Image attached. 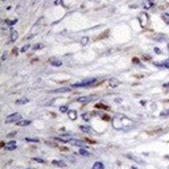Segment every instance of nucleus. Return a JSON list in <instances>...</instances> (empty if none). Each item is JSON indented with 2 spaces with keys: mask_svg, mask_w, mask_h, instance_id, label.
Listing matches in <instances>:
<instances>
[{
  "mask_svg": "<svg viewBox=\"0 0 169 169\" xmlns=\"http://www.w3.org/2000/svg\"><path fill=\"white\" fill-rule=\"evenodd\" d=\"M95 83H97V79L95 78H87V79H85V81L73 85L72 87H90V86H94Z\"/></svg>",
  "mask_w": 169,
  "mask_h": 169,
  "instance_id": "1",
  "label": "nucleus"
},
{
  "mask_svg": "<svg viewBox=\"0 0 169 169\" xmlns=\"http://www.w3.org/2000/svg\"><path fill=\"white\" fill-rule=\"evenodd\" d=\"M21 119V114L19 112H15L12 114V115H10L7 119H5V123H13V122H19Z\"/></svg>",
  "mask_w": 169,
  "mask_h": 169,
  "instance_id": "2",
  "label": "nucleus"
},
{
  "mask_svg": "<svg viewBox=\"0 0 169 169\" xmlns=\"http://www.w3.org/2000/svg\"><path fill=\"white\" fill-rule=\"evenodd\" d=\"M137 17H139V20H140V25L144 28V27L147 25V21H148V19H149L148 15H147L145 12H141V13H139V16Z\"/></svg>",
  "mask_w": 169,
  "mask_h": 169,
  "instance_id": "3",
  "label": "nucleus"
},
{
  "mask_svg": "<svg viewBox=\"0 0 169 169\" xmlns=\"http://www.w3.org/2000/svg\"><path fill=\"white\" fill-rule=\"evenodd\" d=\"M70 144H73V145H75V147H81V148H87V145L85 144V141H81V140L73 139V140H70Z\"/></svg>",
  "mask_w": 169,
  "mask_h": 169,
  "instance_id": "4",
  "label": "nucleus"
},
{
  "mask_svg": "<svg viewBox=\"0 0 169 169\" xmlns=\"http://www.w3.org/2000/svg\"><path fill=\"white\" fill-rule=\"evenodd\" d=\"M97 97H81V98H78V102H81V103H87V102H91V100H94Z\"/></svg>",
  "mask_w": 169,
  "mask_h": 169,
  "instance_id": "5",
  "label": "nucleus"
},
{
  "mask_svg": "<svg viewBox=\"0 0 169 169\" xmlns=\"http://www.w3.org/2000/svg\"><path fill=\"white\" fill-rule=\"evenodd\" d=\"M17 38H19V33H17V30L11 29V40H10V41L11 42H15Z\"/></svg>",
  "mask_w": 169,
  "mask_h": 169,
  "instance_id": "6",
  "label": "nucleus"
},
{
  "mask_svg": "<svg viewBox=\"0 0 169 169\" xmlns=\"http://www.w3.org/2000/svg\"><path fill=\"white\" fill-rule=\"evenodd\" d=\"M49 62H50V65H53V66H61L62 65V62H61L60 60H57V58H50Z\"/></svg>",
  "mask_w": 169,
  "mask_h": 169,
  "instance_id": "7",
  "label": "nucleus"
},
{
  "mask_svg": "<svg viewBox=\"0 0 169 169\" xmlns=\"http://www.w3.org/2000/svg\"><path fill=\"white\" fill-rule=\"evenodd\" d=\"M108 83H110V86H111V87H118L120 82H119L116 78H111V79H110V82H108Z\"/></svg>",
  "mask_w": 169,
  "mask_h": 169,
  "instance_id": "8",
  "label": "nucleus"
},
{
  "mask_svg": "<svg viewBox=\"0 0 169 169\" xmlns=\"http://www.w3.org/2000/svg\"><path fill=\"white\" fill-rule=\"evenodd\" d=\"M152 5H153V1H152V0H144V1H143V7L145 8V10L151 8Z\"/></svg>",
  "mask_w": 169,
  "mask_h": 169,
  "instance_id": "9",
  "label": "nucleus"
},
{
  "mask_svg": "<svg viewBox=\"0 0 169 169\" xmlns=\"http://www.w3.org/2000/svg\"><path fill=\"white\" fill-rule=\"evenodd\" d=\"M67 115H69V118L72 119V120H75L77 119V111L75 110H70V111L67 112Z\"/></svg>",
  "mask_w": 169,
  "mask_h": 169,
  "instance_id": "10",
  "label": "nucleus"
},
{
  "mask_svg": "<svg viewBox=\"0 0 169 169\" xmlns=\"http://www.w3.org/2000/svg\"><path fill=\"white\" fill-rule=\"evenodd\" d=\"M5 148H7L8 151H13V149H16V143H15V141H11V143H8L7 145H5Z\"/></svg>",
  "mask_w": 169,
  "mask_h": 169,
  "instance_id": "11",
  "label": "nucleus"
},
{
  "mask_svg": "<svg viewBox=\"0 0 169 169\" xmlns=\"http://www.w3.org/2000/svg\"><path fill=\"white\" fill-rule=\"evenodd\" d=\"M79 130H81L82 132H86V134L91 132V128L89 127V125H79Z\"/></svg>",
  "mask_w": 169,
  "mask_h": 169,
  "instance_id": "12",
  "label": "nucleus"
},
{
  "mask_svg": "<svg viewBox=\"0 0 169 169\" xmlns=\"http://www.w3.org/2000/svg\"><path fill=\"white\" fill-rule=\"evenodd\" d=\"M161 19H162V21H164L165 24H168V25H169V13H162Z\"/></svg>",
  "mask_w": 169,
  "mask_h": 169,
  "instance_id": "13",
  "label": "nucleus"
},
{
  "mask_svg": "<svg viewBox=\"0 0 169 169\" xmlns=\"http://www.w3.org/2000/svg\"><path fill=\"white\" fill-rule=\"evenodd\" d=\"M67 91H70V87H61V89H57V90H54V93H67Z\"/></svg>",
  "mask_w": 169,
  "mask_h": 169,
  "instance_id": "14",
  "label": "nucleus"
},
{
  "mask_svg": "<svg viewBox=\"0 0 169 169\" xmlns=\"http://www.w3.org/2000/svg\"><path fill=\"white\" fill-rule=\"evenodd\" d=\"M93 169H104V167H103V164L102 162H95V164L93 165Z\"/></svg>",
  "mask_w": 169,
  "mask_h": 169,
  "instance_id": "15",
  "label": "nucleus"
},
{
  "mask_svg": "<svg viewBox=\"0 0 169 169\" xmlns=\"http://www.w3.org/2000/svg\"><path fill=\"white\" fill-rule=\"evenodd\" d=\"M79 155H82V156H87V157H89V156H91V153L90 152H87V151H86V149H79Z\"/></svg>",
  "mask_w": 169,
  "mask_h": 169,
  "instance_id": "16",
  "label": "nucleus"
},
{
  "mask_svg": "<svg viewBox=\"0 0 169 169\" xmlns=\"http://www.w3.org/2000/svg\"><path fill=\"white\" fill-rule=\"evenodd\" d=\"M30 120H19L17 122V125H29Z\"/></svg>",
  "mask_w": 169,
  "mask_h": 169,
  "instance_id": "17",
  "label": "nucleus"
},
{
  "mask_svg": "<svg viewBox=\"0 0 169 169\" xmlns=\"http://www.w3.org/2000/svg\"><path fill=\"white\" fill-rule=\"evenodd\" d=\"M17 23V20L16 19H15V20H5V24H7V25H15V24H16Z\"/></svg>",
  "mask_w": 169,
  "mask_h": 169,
  "instance_id": "18",
  "label": "nucleus"
},
{
  "mask_svg": "<svg viewBox=\"0 0 169 169\" xmlns=\"http://www.w3.org/2000/svg\"><path fill=\"white\" fill-rule=\"evenodd\" d=\"M53 165H57V167H65V162H63V161H53Z\"/></svg>",
  "mask_w": 169,
  "mask_h": 169,
  "instance_id": "19",
  "label": "nucleus"
},
{
  "mask_svg": "<svg viewBox=\"0 0 169 169\" xmlns=\"http://www.w3.org/2000/svg\"><path fill=\"white\" fill-rule=\"evenodd\" d=\"M29 102V99H27V98H24V99H19L17 100V104H24V103H28Z\"/></svg>",
  "mask_w": 169,
  "mask_h": 169,
  "instance_id": "20",
  "label": "nucleus"
},
{
  "mask_svg": "<svg viewBox=\"0 0 169 169\" xmlns=\"http://www.w3.org/2000/svg\"><path fill=\"white\" fill-rule=\"evenodd\" d=\"M29 48H30V45H29V44H28V45H24V46L20 49V52H21V53H24V52H27Z\"/></svg>",
  "mask_w": 169,
  "mask_h": 169,
  "instance_id": "21",
  "label": "nucleus"
},
{
  "mask_svg": "<svg viewBox=\"0 0 169 169\" xmlns=\"http://www.w3.org/2000/svg\"><path fill=\"white\" fill-rule=\"evenodd\" d=\"M60 111L61 112H69V108H67V106H61L60 107Z\"/></svg>",
  "mask_w": 169,
  "mask_h": 169,
  "instance_id": "22",
  "label": "nucleus"
},
{
  "mask_svg": "<svg viewBox=\"0 0 169 169\" xmlns=\"http://www.w3.org/2000/svg\"><path fill=\"white\" fill-rule=\"evenodd\" d=\"M169 115V108L168 110H164L161 114H160V116H162V118H165V116H168Z\"/></svg>",
  "mask_w": 169,
  "mask_h": 169,
  "instance_id": "23",
  "label": "nucleus"
},
{
  "mask_svg": "<svg viewBox=\"0 0 169 169\" xmlns=\"http://www.w3.org/2000/svg\"><path fill=\"white\" fill-rule=\"evenodd\" d=\"M81 44L82 45H87L89 44V37H83V38H82L81 40Z\"/></svg>",
  "mask_w": 169,
  "mask_h": 169,
  "instance_id": "24",
  "label": "nucleus"
},
{
  "mask_svg": "<svg viewBox=\"0 0 169 169\" xmlns=\"http://www.w3.org/2000/svg\"><path fill=\"white\" fill-rule=\"evenodd\" d=\"M41 48H44V45H42V44H37V45H35V46H33V50H37V49H41Z\"/></svg>",
  "mask_w": 169,
  "mask_h": 169,
  "instance_id": "25",
  "label": "nucleus"
},
{
  "mask_svg": "<svg viewBox=\"0 0 169 169\" xmlns=\"http://www.w3.org/2000/svg\"><path fill=\"white\" fill-rule=\"evenodd\" d=\"M153 38H155V40H164V38H165V36H164V35H160V36H153Z\"/></svg>",
  "mask_w": 169,
  "mask_h": 169,
  "instance_id": "26",
  "label": "nucleus"
},
{
  "mask_svg": "<svg viewBox=\"0 0 169 169\" xmlns=\"http://www.w3.org/2000/svg\"><path fill=\"white\" fill-rule=\"evenodd\" d=\"M82 118H83V120H89V119H90V115H89V114H83Z\"/></svg>",
  "mask_w": 169,
  "mask_h": 169,
  "instance_id": "27",
  "label": "nucleus"
},
{
  "mask_svg": "<svg viewBox=\"0 0 169 169\" xmlns=\"http://www.w3.org/2000/svg\"><path fill=\"white\" fill-rule=\"evenodd\" d=\"M33 160H35V161H37V162H42V164H44V162H45V160H42V159H38V157H35Z\"/></svg>",
  "mask_w": 169,
  "mask_h": 169,
  "instance_id": "28",
  "label": "nucleus"
},
{
  "mask_svg": "<svg viewBox=\"0 0 169 169\" xmlns=\"http://www.w3.org/2000/svg\"><path fill=\"white\" fill-rule=\"evenodd\" d=\"M98 108H107V106H104V104H97Z\"/></svg>",
  "mask_w": 169,
  "mask_h": 169,
  "instance_id": "29",
  "label": "nucleus"
},
{
  "mask_svg": "<svg viewBox=\"0 0 169 169\" xmlns=\"http://www.w3.org/2000/svg\"><path fill=\"white\" fill-rule=\"evenodd\" d=\"M27 141H38V139H30V137H27Z\"/></svg>",
  "mask_w": 169,
  "mask_h": 169,
  "instance_id": "30",
  "label": "nucleus"
},
{
  "mask_svg": "<svg viewBox=\"0 0 169 169\" xmlns=\"http://www.w3.org/2000/svg\"><path fill=\"white\" fill-rule=\"evenodd\" d=\"M155 52H156V53H157V54H161V50H160L159 48H155Z\"/></svg>",
  "mask_w": 169,
  "mask_h": 169,
  "instance_id": "31",
  "label": "nucleus"
},
{
  "mask_svg": "<svg viewBox=\"0 0 169 169\" xmlns=\"http://www.w3.org/2000/svg\"><path fill=\"white\" fill-rule=\"evenodd\" d=\"M61 3H62V0H56V3H54V4L58 5V4H61Z\"/></svg>",
  "mask_w": 169,
  "mask_h": 169,
  "instance_id": "32",
  "label": "nucleus"
},
{
  "mask_svg": "<svg viewBox=\"0 0 169 169\" xmlns=\"http://www.w3.org/2000/svg\"><path fill=\"white\" fill-rule=\"evenodd\" d=\"M33 36H35V35H28V36H27V40H29V38H32V37H33Z\"/></svg>",
  "mask_w": 169,
  "mask_h": 169,
  "instance_id": "33",
  "label": "nucleus"
},
{
  "mask_svg": "<svg viewBox=\"0 0 169 169\" xmlns=\"http://www.w3.org/2000/svg\"><path fill=\"white\" fill-rule=\"evenodd\" d=\"M165 87H167V89H168V87H169V83H165Z\"/></svg>",
  "mask_w": 169,
  "mask_h": 169,
  "instance_id": "34",
  "label": "nucleus"
},
{
  "mask_svg": "<svg viewBox=\"0 0 169 169\" xmlns=\"http://www.w3.org/2000/svg\"><path fill=\"white\" fill-rule=\"evenodd\" d=\"M132 169H139V168H136V167H132Z\"/></svg>",
  "mask_w": 169,
  "mask_h": 169,
  "instance_id": "35",
  "label": "nucleus"
},
{
  "mask_svg": "<svg viewBox=\"0 0 169 169\" xmlns=\"http://www.w3.org/2000/svg\"><path fill=\"white\" fill-rule=\"evenodd\" d=\"M167 159H168V160H169V156H167Z\"/></svg>",
  "mask_w": 169,
  "mask_h": 169,
  "instance_id": "36",
  "label": "nucleus"
},
{
  "mask_svg": "<svg viewBox=\"0 0 169 169\" xmlns=\"http://www.w3.org/2000/svg\"><path fill=\"white\" fill-rule=\"evenodd\" d=\"M168 49H169V44H168Z\"/></svg>",
  "mask_w": 169,
  "mask_h": 169,
  "instance_id": "37",
  "label": "nucleus"
},
{
  "mask_svg": "<svg viewBox=\"0 0 169 169\" xmlns=\"http://www.w3.org/2000/svg\"><path fill=\"white\" fill-rule=\"evenodd\" d=\"M1 1H5V0H1Z\"/></svg>",
  "mask_w": 169,
  "mask_h": 169,
  "instance_id": "38",
  "label": "nucleus"
},
{
  "mask_svg": "<svg viewBox=\"0 0 169 169\" xmlns=\"http://www.w3.org/2000/svg\"><path fill=\"white\" fill-rule=\"evenodd\" d=\"M168 169H169V168H168Z\"/></svg>",
  "mask_w": 169,
  "mask_h": 169,
  "instance_id": "39",
  "label": "nucleus"
}]
</instances>
